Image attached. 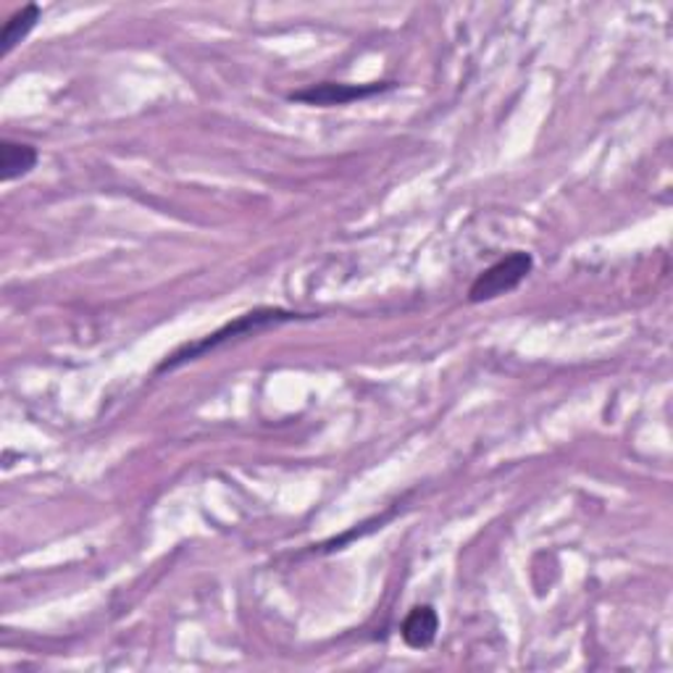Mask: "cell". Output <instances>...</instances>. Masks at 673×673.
Instances as JSON below:
<instances>
[{"label": "cell", "mask_w": 673, "mask_h": 673, "mask_svg": "<svg viewBox=\"0 0 673 673\" xmlns=\"http://www.w3.org/2000/svg\"><path fill=\"white\" fill-rule=\"evenodd\" d=\"M293 319H300V314H293V310H282V308H256V310H250V314H243V316H237L235 321L224 323V327L219 329V332L203 336V340H198V342H187V345L179 347V351H174L172 355H166V361H161L158 374L174 371V368L190 364V361L203 358L205 353L219 351V347L226 345V342L239 340V336L256 334V332H261V329L276 327V323L293 321Z\"/></svg>", "instance_id": "6da1fadb"}, {"label": "cell", "mask_w": 673, "mask_h": 673, "mask_svg": "<svg viewBox=\"0 0 673 673\" xmlns=\"http://www.w3.org/2000/svg\"><path fill=\"white\" fill-rule=\"evenodd\" d=\"M534 267V258L523 250H513L508 256L500 258L497 263H492L487 271L476 276L474 284L469 287V300L471 303H487L495 297H503L513 293L519 284L527 280L529 271Z\"/></svg>", "instance_id": "7a4b0ae2"}, {"label": "cell", "mask_w": 673, "mask_h": 673, "mask_svg": "<svg viewBox=\"0 0 673 673\" xmlns=\"http://www.w3.org/2000/svg\"><path fill=\"white\" fill-rule=\"evenodd\" d=\"M394 82H371V84H342V82H321L314 87L300 90V93L290 95V101L308 103V106H347L353 101L371 98V95L387 93Z\"/></svg>", "instance_id": "3957f363"}, {"label": "cell", "mask_w": 673, "mask_h": 673, "mask_svg": "<svg viewBox=\"0 0 673 673\" xmlns=\"http://www.w3.org/2000/svg\"><path fill=\"white\" fill-rule=\"evenodd\" d=\"M403 642L411 650H426L437 639L439 616L432 605H416L403 621Z\"/></svg>", "instance_id": "277c9868"}, {"label": "cell", "mask_w": 673, "mask_h": 673, "mask_svg": "<svg viewBox=\"0 0 673 673\" xmlns=\"http://www.w3.org/2000/svg\"><path fill=\"white\" fill-rule=\"evenodd\" d=\"M37 158L40 155L32 145L5 140L3 147H0V182L9 185L19 177H27L32 168L37 166Z\"/></svg>", "instance_id": "5b68a950"}, {"label": "cell", "mask_w": 673, "mask_h": 673, "mask_svg": "<svg viewBox=\"0 0 673 673\" xmlns=\"http://www.w3.org/2000/svg\"><path fill=\"white\" fill-rule=\"evenodd\" d=\"M40 14H43L40 5L29 3V5H24L22 11H16V14L3 24V32H0V56L3 58L9 56L11 50H14L16 45L22 43L32 29H35V24L40 22Z\"/></svg>", "instance_id": "8992f818"}]
</instances>
